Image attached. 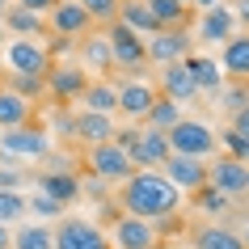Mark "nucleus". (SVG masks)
I'll return each mask as SVG.
<instances>
[{"mask_svg": "<svg viewBox=\"0 0 249 249\" xmlns=\"http://www.w3.org/2000/svg\"><path fill=\"white\" fill-rule=\"evenodd\" d=\"M34 102H26L21 93H13L9 85H0V131H13V127H30Z\"/></svg>", "mask_w": 249, "mask_h": 249, "instance_id": "4be33fe9", "label": "nucleus"}, {"mask_svg": "<svg viewBox=\"0 0 249 249\" xmlns=\"http://www.w3.org/2000/svg\"><path fill=\"white\" fill-rule=\"evenodd\" d=\"M249 106V89H241V85H228V89H224V110H245Z\"/></svg>", "mask_w": 249, "mask_h": 249, "instance_id": "c9c22d12", "label": "nucleus"}, {"mask_svg": "<svg viewBox=\"0 0 249 249\" xmlns=\"http://www.w3.org/2000/svg\"><path fill=\"white\" fill-rule=\"evenodd\" d=\"M114 249H157L160 245V228L148 220H135V215H118L114 232L106 236Z\"/></svg>", "mask_w": 249, "mask_h": 249, "instance_id": "1a4fd4ad", "label": "nucleus"}, {"mask_svg": "<svg viewBox=\"0 0 249 249\" xmlns=\"http://www.w3.org/2000/svg\"><path fill=\"white\" fill-rule=\"evenodd\" d=\"M93 30V17L80 9L76 0H55L51 9V21H47V34H55V38H85Z\"/></svg>", "mask_w": 249, "mask_h": 249, "instance_id": "9d476101", "label": "nucleus"}, {"mask_svg": "<svg viewBox=\"0 0 249 249\" xmlns=\"http://www.w3.org/2000/svg\"><path fill=\"white\" fill-rule=\"evenodd\" d=\"M118 21H123V26L127 30H135V34H157V17L148 13V4L144 0H123V4H118Z\"/></svg>", "mask_w": 249, "mask_h": 249, "instance_id": "a878e982", "label": "nucleus"}, {"mask_svg": "<svg viewBox=\"0 0 249 249\" xmlns=\"http://www.w3.org/2000/svg\"><path fill=\"white\" fill-rule=\"evenodd\" d=\"M13 249H55V236L47 224H26V228H17Z\"/></svg>", "mask_w": 249, "mask_h": 249, "instance_id": "c756f323", "label": "nucleus"}, {"mask_svg": "<svg viewBox=\"0 0 249 249\" xmlns=\"http://www.w3.org/2000/svg\"><path fill=\"white\" fill-rule=\"evenodd\" d=\"M169 135V148L178 152V157H198V160H207L211 152H215V131H211L207 123H198V118H182L173 131H165Z\"/></svg>", "mask_w": 249, "mask_h": 249, "instance_id": "7ed1b4c3", "label": "nucleus"}, {"mask_svg": "<svg viewBox=\"0 0 249 249\" xmlns=\"http://www.w3.org/2000/svg\"><path fill=\"white\" fill-rule=\"evenodd\" d=\"M106 42H110V59H114V72H131L140 76L148 68V55H144V38L127 30L123 21H110L106 26Z\"/></svg>", "mask_w": 249, "mask_h": 249, "instance_id": "f03ea898", "label": "nucleus"}, {"mask_svg": "<svg viewBox=\"0 0 249 249\" xmlns=\"http://www.w3.org/2000/svg\"><path fill=\"white\" fill-rule=\"evenodd\" d=\"M186 68H190L198 93H220L224 89V72H220V64L211 55H186Z\"/></svg>", "mask_w": 249, "mask_h": 249, "instance_id": "393cba45", "label": "nucleus"}, {"mask_svg": "<svg viewBox=\"0 0 249 249\" xmlns=\"http://www.w3.org/2000/svg\"><path fill=\"white\" fill-rule=\"evenodd\" d=\"M51 236H55V249H110L102 228L89 220H76V215L59 220V228H51Z\"/></svg>", "mask_w": 249, "mask_h": 249, "instance_id": "6e6552de", "label": "nucleus"}, {"mask_svg": "<svg viewBox=\"0 0 249 249\" xmlns=\"http://www.w3.org/2000/svg\"><path fill=\"white\" fill-rule=\"evenodd\" d=\"M76 55H80V72L89 76V72H97L102 80L114 76V59H110V42H106V34H97V38H76Z\"/></svg>", "mask_w": 249, "mask_h": 249, "instance_id": "2eb2a0df", "label": "nucleus"}, {"mask_svg": "<svg viewBox=\"0 0 249 249\" xmlns=\"http://www.w3.org/2000/svg\"><path fill=\"white\" fill-rule=\"evenodd\" d=\"M160 169H165V178H169L178 190H190V195H195V190L207 186V160H198V157H178V152H173Z\"/></svg>", "mask_w": 249, "mask_h": 249, "instance_id": "ddd939ff", "label": "nucleus"}, {"mask_svg": "<svg viewBox=\"0 0 249 249\" xmlns=\"http://www.w3.org/2000/svg\"><path fill=\"white\" fill-rule=\"evenodd\" d=\"M4 85H9L13 93H21L26 102H34V97H42V93H47V76H21V72H9V76H4Z\"/></svg>", "mask_w": 249, "mask_h": 249, "instance_id": "7c9ffc66", "label": "nucleus"}, {"mask_svg": "<svg viewBox=\"0 0 249 249\" xmlns=\"http://www.w3.org/2000/svg\"><path fill=\"white\" fill-rule=\"evenodd\" d=\"M190 245L195 249H245V241L228 228V224H203L190 232Z\"/></svg>", "mask_w": 249, "mask_h": 249, "instance_id": "b1692460", "label": "nucleus"}, {"mask_svg": "<svg viewBox=\"0 0 249 249\" xmlns=\"http://www.w3.org/2000/svg\"><path fill=\"white\" fill-rule=\"evenodd\" d=\"M215 64L220 72H228V80H249V34H232Z\"/></svg>", "mask_w": 249, "mask_h": 249, "instance_id": "412c9836", "label": "nucleus"}, {"mask_svg": "<svg viewBox=\"0 0 249 249\" xmlns=\"http://www.w3.org/2000/svg\"><path fill=\"white\" fill-rule=\"evenodd\" d=\"M144 4H148V13L157 17L160 30H173V26H186L190 21V9L178 4V0H144Z\"/></svg>", "mask_w": 249, "mask_h": 249, "instance_id": "c85d7f7f", "label": "nucleus"}, {"mask_svg": "<svg viewBox=\"0 0 249 249\" xmlns=\"http://www.w3.org/2000/svg\"><path fill=\"white\" fill-rule=\"evenodd\" d=\"M236 236H241V241H245V249H249V224H245V232H236Z\"/></svg>", "mask_w": 249, "mask_h": 249, "instance_id": "c03bdc74", "label": "nucleus"}, {"mask_svg": "<svg viewBox=\"0 0 249 249\" xmlns=\"http://www.w3.org/2000/svg\"><path fill=\"white\" fill-rule=\"evenodd\" d=\"M195 203L207 211V215H220V211H228V203H232V198L220 195V190H211V186H203V190H195Z\"/></svg>", "mask_w": 249, "mask_h": 249, "instance_id": "72a5a7b5", "label": "nucleus"}, {"mask_svg": "<svg viewBox=\"0 0 249 249\" xmlns=\"http://www.w3.org/2000/svg\"><path fill=\"white\" fill-rule=\"evenodd\" d=\"M0 157L42 160V157H51V140L38 127H13V131H0Z\"/></svg>", "mask_w": 249, "mask_h": 249, "instance_id": "39448f33", "label": "nucleus"}, {"mask_svg": "<svg viewBox=\"0 0 249 249\" xmlns=\"http://www.w3.org/2000/svg\"><path fill=\"white\" fill-rule=\"evenodd\" d=\"M207 186L220 190V195H228V198L249 195V165H241L232 157H220L215 165H207Z\"/></svg>", "mask_w": 249, "mask_h": 249, "instance_id": "9b49d317", "label": "nucleus"}, {"mask_svg": "<svg viewBox=\"0 0 249 249\" xmlns=\"http://www.w3.org/2000/svg\"><path fill=\"white\" fill-rule=\"evenodd\" d=\"M160 97H169V102H178V106H186V102L198 97V85H195V76H190L186 59L160 68Z\"/></svg>", "mask_w": 249, "mask_h": 249, "instance_id": "4468645a", "label": "nucleus"}, {"mask_svg": "<svg viewBox=\"0 0 249 249\" xmlns=\"http://www.w3.org/2000/svg\"><path fill=\"white\" fill-rule=\"evenodd\" d=\"M4 59H9V72H21V76H47V68H51V55L38 38L4 42Z\"/></svg>", "mask_w": 249, "mask_h": 249, "instance_id": "423d86ee", "label": "nucleus"}, {"mask_svg": "<svg viewBox=\"0 0 249 249\" xmlns=\"http://www.w3.org/2000/svg\"><path fill=\"white\" fill-rule=\"evenodd\" d=\"M178 123H182V106L157 93V102L148 106V114H144V127H152V131H173Z\"/></svg>", "mask_w": 249, "mask_h": 249, "instance_id": "bb28decb", "label": "nucleus"}, {"mask_svg": "<svg viewBox=\"0 0 249 249\" xmlns=\"http://www.w3.org/2000/svg\"><path fill=\"white\" fill-rule=\"evenodd\" d=\"M236 34V13L232 9H207L203 13V21H198V38H207V42H228Z\"/></svg>", "mask_w": 249, "mask_h": 249, "instance_id": "5701e85b", "label": "nucleus"}, {"mask_svg": "<svg viewBox=\"0 0 249 249\" xmlns=\"http://www.w3.org/2000/svg\"><path fill=\"white\" fill-rule=\"evenodd\" d=\"M118 203H123V215H135V220H148V224H165L182 207V190L165 173L135 169L123 182V190H118Z\"/></svg>", "mask_w": 249, "mask_h": 249, "instance_id": "f257e3e1", "label": "nucleus"}, {"mask_svg": "<svg viewBox=\"0 0 249 249\" xmlns=\"http://www.w3.org/2000/svg\"><path fill=\"white\" fill-rule=\"evenodd\" d=\"M4 38H9V34H4V26H0V47H4Z\"/></svg>", "mask_w": 249, "mask_h": 249, "instance_id": "49530a36", "label": "nucleus"}, {"mask_svg": "<svg viewBox=\"0 0 249 249\" xmlns=\"http://www.w3.org/2000/svg\"><path fill=\"white\" fill-rule=\"evenodd\" d=\"M76 4L93 17V26H97V21L110 26V21H118V4H123V0H76Z\"/></svg>", "mask_w": 249, "mask_h": 249, "instance_id": "473e14b6", "label": "nucleus"}, {"mask_svg": "<svg viewBox=\"0 0 249 249\" xmlns=\"http://www.w3.org/2000/svg\"><path fill=\"white\" fill-rule=\"evenodd\" d=\"M80 102H85V110H93V114H114L118 110V89L110 80H93L89 89L80 93Z\"/></svg>", "mask_w": 249, "mask_h": 249, "instance_id": "cd10ccee", "label": "nucleus"}, {"mask_svg": "<svg viewBox=\"0 0 249 249\" xmlns=\"http://www.w3.org/2000/svg\"><path fill=\"white\" fill-rule=\"evenodd\" d=\"M38 195H47V198H55L59 207H68V203H76V195H80V178L72 169L38 173Z\"/></svg>", "mask_w": 249, "mask_h": 249, "instance_id": "6ab92c4d", "label": "nucleus"}, {"mask_svg": "<svg viewBox=\"0 0 249 249\" xmlns=\"http://www.w3.org/2000/svg\"><path fill=\"white\" fill-rule=\"evenodd\" d=\"M0 26H4V34H17V38H47V21L38 13L21 9V4H9L4 17H0Z\"/></svg>", "mask_w": 249, "mask_h": 249, "instance_id": "aec40b11", "label": "nucleus"}, {"mask_svg": "<svg viewBox=\"0 0 249 249\" xmlns=\"http://www.w3.org/2000/svg\"><path fill=\"white\" fill-rule=\"evenodd\" d=\"M114 89H118V114L123 118H144L148 106L157 102V89L144 85V80H123V85H114Z\"/></svg>", "mask_w": 249, "mask_h": 249, "instance_id": "a211bd4d", "label": "nucleus"}, {"mask_svg": "<svg viewBox=\"0 0 249 249\" xmlns=\"http://www.w3.org/2000/svg\"><path fill=\"white\" fill-rule=\"evenodd\" d=\"M178 4H186V9H190V0H178Z\"/></svg>", "mask_w": 249, "mask_h": 249, "instance_id": "de8ad7c7", "label": "nucleus"}, {"mask_svg": "<svg viewBox=\"0 0 249 249\" xmlns=\"http://www.w3.org/2000/svg\"><path fill=\"white\" fill-rule=\"evenodd\" d=\"M26 203L38 211V215H59V211H64L59 203H55V198H47V195H34V198H26Z\"/></svg>", "mask_w": 249, "mask_h": 249, "instance_id": "4c0bfd02", "label": "nucleus"}, {"mask_svg": "<svg viewBox=\"0 0 249 249\" xmlns=\"http://www.w3.org/2000/svg\"><path fill=\"white\" fill-rule=\"evenodd\" d=\"M4 9H9V0H0V17H4Z\"/></svg>", "mask_w": 249, "mask_h": 249, "instance_id": "a18cd8bd", "label": "nucleus"}, {"mask_svg": "<svg viewBox=\"0 0 249 249\" xmlns=\"http://www.w3.org/2000/svg\"><path fill=\"white\" fill-rule=\"evenodd\" d=\"M26 211H30V203H26V195H21V190H0V224L21 220Z\"/></svg>", "mask_w": 249, "mask_h": 249, "instance_id": "2f4dec72", "label": "nucleus"}, {"mask_svg": "<svg viewBox=\"0 0 249 249\" xmlns=\"http://www.w3.org/2000/svg\"><path fill=\"white\" fill-rule=\"evenodd\" d=\"M169 157H173L169 135L144 127V131H140V140H135V148H131V165H135V169H160Z\"/></svg>", "mask_w": 249, "mask_h": 249, "instance_id": "f8f14e48", "label": "nucleus"}, {"mask_svg": "<svg viewBox=\"0 0 249 249\" xmlns=\"http://www.w3.org/2000/svg\"><path fill=\"white\" fill-rule=\"evenodd\" d=\"M89 89V76L80 72L76 64H64V68H47V93L59 97V102H72Z\"/></svg>", "mask_w": 249, "mask_h": 249, "instance_id": "f3484780", "label": "nucleus"}, {"mask_svg": "<svg viewBox=\"0 0 249 249\" xmlns=\"http://www.w3.org/2000/svg\"><path fill=\"white\" fill-rule=\"evenodd\" d=\"M21 182H26V173H21V169L0 165V190H21Z\"/></svg>", "mask_w": 249, "mask_h": 249, "instance_id": "e433bc0d", "label": "nucleus"}, {"mask_svg": "<svg viewBox=\"0 0 249 249\" xmlns=\"http://www.w3.org/2000/svg\"><path fill=\"white\" fill-rule=\"evenodd\" d=\"M232 131H241V135L249 140V106H245V110H236V118H232Z\"/></svg>", "mask_w": 249, "mask_h": 249, "instance_id": "ea45409f", "label": "nucleus"}, {"mask_svg": "<svg viewBox=\"0 0 249 249\" xmlns=\"http://www.w3.org/2000/svg\"><path fill=\"white\" fill-rule=\"evenodd\" d=\"M17 4H21V9H30V13H51V9H55V0H17Z\"/></svg>", "mask_w": 249, "mask_h": 249, "instance_id": "58836bf2", "label": "nucleus"}, {"mask_svg": "<svg viewBox=\"0 0 249 249\" xmlns=\"http://www.w3.org/2000/svg\"><path fill=\"white\" fill-rule=\"evenodd\" d=\"M144 55L148 64H178L190 55V30L186 26H173V30H157L152 38H144Z\"/></svg>", "mask_w": 249, "mask_h": 249, "instance_id": "0eeeda50", "label": "nucleus"}, {"mask_svg": "<svg viewBox=\"0 0 249 249\" xmlns=\"http://www.w3.org/2000/svg\"><path fill=\"white\" fill-rule=\"evenodd\" d=\"M190 4H198V9H203V13H207V9H215V4H220V0H190Z\"/></svg>", "mask_w": 249, "mask_h": 249, "instance_id": "37998d69", "label": "nucleus"}, {"mask_svg": "<svg viewBox=\"0 0 249 249\" xmlns=\"http://www.w3.org/2000/svg\"><path fill=\"white\" fill-rule=\"evenodd\" d=\"M236 21H245V26H249V0H241V4H236Z\"/></svg>", "mask_w": 249, "mask_h": 249, "instance_id": "a19ab883", "label": "nucleus"}, {"mask_svg": "<svg viewBox=\"0 0 249 249\" xmlns=\"http://www.w3.org/2000/svg\"><path fill=\"white\" fill-rule=\"evenodd\" d=\"M85 165H89V173L97 182H127L135 173L131 157H127L123 148H114L110 140H106V144H93L89 152H85Z\"/></svg>", "mask_w": 249, "mask_h": 249, "instance_id": "20e7f679", "label": "nucleus"}, {"mask_svg": "<svg viewBox=\"0 0 249 249\" xmlns=\"http://www.w3.org/2000/svg\"><path fill=\"white\" fill-rule=\"evenodd\" d=\"M114 135V114H93V110H80L72 118V140H80L85 148L93 144H106Z\"/></svg>", "mask_w": 249, "mask_h": 249, "instance_id": "dca6fc26", "label": "nucleus"}, {"mask_svg": "<svg viewBox=\"0 0 249 249\" xmlns=\"http://www.w3.org/2000/svg\"><path fill=\"white\" fill-rule=\"evenodd\" d=\"M215 140H220V144L228 148V157H232V160L249 165V140H245L241 131H232V127H228V131H224V135H215Z\"/></svg>", "mask_w": 249, "mask_h": 249, "instance_id": "f704fd0d", "label": "nucleus"}, {"mask_svg": "<svg viewBox=\"0 0 249 249\" xmlns=\"http://www.w3.org/2000/svg\"><path fill=\"white\" fill-rule=\"evenodd\" d=\"M0 249H13V236H9V228L0 224Z\"/></svg>", "mask_w": 249, "mask_h": 249, "instance_id": "79ce46f5", "label": "nucleus"}]
</instances>
